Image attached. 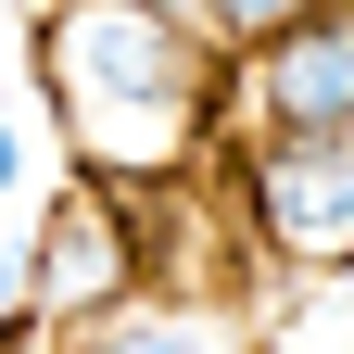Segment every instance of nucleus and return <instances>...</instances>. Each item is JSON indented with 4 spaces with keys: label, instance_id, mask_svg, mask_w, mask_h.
Returning a JSON list of instances; mask_svg holds the SVG:
<instances>
[{
    "label": "nucleus",
    "instance_id": "1",
    "mask_svg": "<svg viewBox=\"0 0 354 354\" xmlns=\"http://www.w3.org/2000/svg\"><path fill=\"white\" fill-rule=\"evenodd\" d=\"M38 88L88 177H140L203 140V38L177 26V0H51Z\"/></svg>",
    "mask_w": 354,
    "mask_h": 354
},
{
    "label": "nucleus",
    "instance_id": "7",
    "mask_svg": "<svg viewBox=\"0 0 354 354\" xmlns=\"http://www.w3.org/2000/svg\"><path fill=\"white\" fill-rule=\"evenodd\" d=\"M13 317H38V253L0 241V329H13Z\"/></svg>",
    "mask_w": 354,
    "mask_h": 354
},
{
    "label": "nucleus",
    "instance_id": "2",
    "mask_svg": "<svg viewBox=\"0 0 354 354\" xmlns=\"http://www.w3.org/2000/svg\"><path fill=\"white\" fill-rule=\"evenodd\" d=\"M253 215L266 241L304 266H354V127H304V140L253 152Z\"/></svg>",
    "mask_w": 354,
    "mask_h": 354
},
{
    "label": "nucleus",
    "instance_id": "8",
    "mask_svg": "<svg viewBox=\"0 0 354 354\" xmlns=\"http://www.w3.org/2000/svg\"><path fill=\"white\" fill-rule=\"evenodd\" d=\"M13 177H26V152H13V127H0V203H13Z\"/></svg>",
    "mask_w": 354,
    "mask_h": 354
},
{
    "label": "nucleus",
    "instance_id": "5",
    "mask_svg": "<svg viewBox=\"0 0 354 354\" xmlns=\"http://www.w3.org/2000/svg\"><path fill=\"white\" fill-rule=\"evenodd\" d=\"M88 354H241V342L203 329V317H140V329H114V342H88Z\"/></svg>",
    "mask_w": 354,
    "mask_h": 354
},
{
    "label": "nucleus",
    "instance_id": "3",
    "mask_svg": "<svg viewBox=\"0 0 354 354\" xmlns=\"http://www.w3.org/2000/svg\"><path fill=\"white\" fill-rule=\"evenodd\" d=\"M253 114H266V140L354 127V0H317L279 38H253Z\"/></svg>",
    "mask_w": 354,
    "mask_h": 354
},
{
    "label": "nucleus",
    "instance_id": "4",
    "mask_svg": "<svg viewBox=\"0 0 354 354\" xmlns=\"http://www.w3.org/2000/svg\"><path fill=\"white\" fill-rule=\"evenodd\" d=\"M127 291V228H114V190L102 177H64V203H51V228H38V304L51 317H102V304Z\"/></svg>",
    "mask_w": 354,
    "mask_h": 354
},
{
    "label": "nucleus",
    "instance_id": "6",
    "mask_svg": "<svg viewBox=\"0 0 354 354\" xmlns=\"http://www.w3.org/2000/svg\"><path fill=\"white\" fill-rule=\"evenodd\" d=\"M203 13H215V38H241V51H253V38H279L291 13H317V0H203Z\"/></svg>",
    "mask_w": 354,
    "mask_h": 354
}]
</instances>
